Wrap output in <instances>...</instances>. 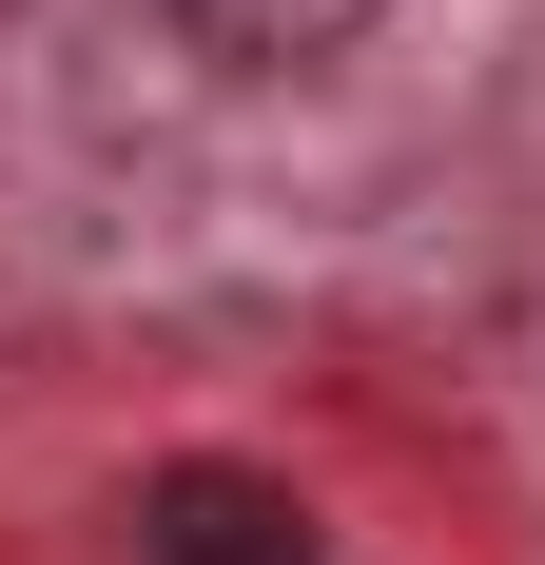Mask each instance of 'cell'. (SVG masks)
Returning a JSON list of instances; mask_svg holds the SVG:
<instances>
[{
	"label": "cell",
	"mask_w": 545,
	"mask_h": 565,
	"mask_svg": "<svg viewBox=\"0 0 545 565\" xmlns=\"http://www.w3.org/2000/svg\"><path fill=\"white\" fill-rule=\"evenodd\" d=\"M137 565H331L312 546V508H292V488H272V468H157V488H137Z\"/></svg>",
	"instance_id": "1"
}]
</instances>
